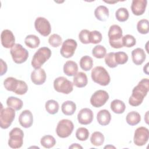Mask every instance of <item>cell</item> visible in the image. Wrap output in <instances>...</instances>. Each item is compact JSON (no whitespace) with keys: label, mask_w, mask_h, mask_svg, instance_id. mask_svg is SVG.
Here are the masks:
<instances>
[{"label":"cell","mask_w":149,"mask_h":149,"mask_svg":"<svg viewBox=\"0 0 149 149\" xmlns=\"http://www.w3.org/2000/svg\"><path fill=\"white\" fill-rule=\"evenodd\" d=\"M126 122L130 126L137 125L141 120V116L139 113L136 111H131L129 112L126 117Z\"/></svg>","instance_id":"28"},{"label":"cell","mask_w":149,"mask_h":149,"mask_svg":"<svg viewBox=\"0 0 149 149\" xmlns=\"http://www.w3.org/2000/svg\"><path fill=\"white\" fill-rule=\"evenodd\" d=\"M15 117V110L12 108H1L0 112V126L2 129H8Z\"/></svg>","instance_id":"9"},{"label":"cell","mask_w":149,"mask_h":149,"mask_svg":"<svg viewBox=\"0 0 149 149\" xmlns=\"http://www.w3.org/2000/svg\"><path fill=\"white\" fill-rule=\"evenodd\" d=\"M91 76L94 82L102 86L108 85L111 81L108 72L104 67L101 66H95L93 69Z\"/></svg>","instance_id":"4"},{"label":"cell","mask_w":149,"mask_h":149,"mask_svg":"<svg viewBox=\"0 0 149 149\" xmlns=\"http://www.w3.org/2000/svg\"><path fill=\"white\" fill-rule=\"evenodd\" d=\"M20 80H17L13 77H9L5 79L3 85L6 90L16 93L20 86Z\"/></svg>","instance_id":"20"},{"label":"cell","mask_w":149,"mask_h":149,"mask_svg":"<svg viewBox=\"0 0 149 149\" xmlns=\"http://www.w3.org/2000/svg\"><path fill=\"white\" fill-rule=\"evenodd\" d=\"M89 136V132L85 127H79L76 132V137L80 141H85L87 140Z\"/></svg>","instance_id":"37"},{"label":"cell","mask_w":149,"mask_h":149,"mask_svg":"<svg viewBox=\"0 0 149 149\" xmlns=\"http://www.w3.org/2000/svg\"><path fill=\"white\" fill-rule=\"evenodd\" d=\"M105 62L108 67L114 68L118 66L115 60V52H111L106 54L105 56Z\"/></svg>","instance_id":"41"},{"label":"cell","mask_w":149,"mask_h":149,"mask_svg":"<svg viewBox=\"0 0 149 149\" xmlns=\"http://www.w3.org/2000/svg\"><path fill=\"white\" fill-rule=\"evenodd\" d=\"M115 148V147L114 146H106L105 147H104V148Z\"/></svg>","instance_id":"47"},{"label":"cell","mask_w":149,"mask_h":149,"mask_svg":"<svg viewBox=\"0 0 149 149\" xmlns=\"http://www.w3.org/2000/svg\"><path fill=\"white\" fill-rule=\"evenodd\" d=\"M148 90L149 80L147 78L143 79L133 88L132 94L129 99V104L133 107L140 105L142 103L144 97L147 95Z\"/></svg>","instance_id":"1"},{"label":"cell","mask_w":149,"mask_h":149,"mask_svg":"<svg viewBox=\"0 0 149 149\" xmlns=\"http://www.w3.org/2000/svg\"><path fill=\"white\" fill-rule=\"evenodd\" d=\"M61 109L65 115H72L76 110V105L72 101H66L62 104Z\"/></svg>","instance_id":"25"},{"label":"cell","mask_w":149,"mask_h":149,"mask_svg":"<svg viewBox=\"0 0 149 149\" xmlns=\"http://www.w3.org/2000/svg\"><path fill=\"white\" fill-rule=\"evenodd\" d=\"M45 107L48 113L51 115H54L58 112L59 107L57 101L54 100H49L46 102Z\"/></svg>","instance_id":"32"},{"label":"cell","mask_w":149,"mask_h":149,"mask_svg":"<svg viewBox=\"0 0 149 149\" xmlns=\"http://www.w3.org/2000/svg\"><path fill=\"white\" fill-rule=\"evenodd\" d=\"M93 55L98 59H101L105 56L107 54L106 48L101 45H98L95 46L92 50Z\"/></svg>","instance_id":"35"},{"label":"cell","mask_w":149,"mask_h":149,"mask_svg":"<svg viewBox=\"0 0 149 149\" xmlns=\"http://www.w3.org/2000/svg\"><path fill=\"white\" fill-rule=\"evenodd\" d=\"M51 54V51L49 48L46 47L40 48L33 56L31 60L32 66L35 69H40L50 58Z\"/></svg>","instance_id":"3"},{"label":"cell","mask_w":149,"mask_h":149,"mask_svg":"<svg viewBox=\"0 0 149 149\" xmlns=\"http://www.w3.org/2000/svg\"><path fill=\"white\" fill-rule=\"evenodd\" d=\"M137 29L139 33L146 34L149 31V22L147 19H141L137 22Z\"/></svg>","instance_id":"36"},{"label":"cell","mask_w":149,"mask_h":149,"mask_svg":"<svg viewBox=\"0 0 149 149\" xmlns=\"http://www.w3.org/2000/svg\"><path fill=\"white\" fill-rule=\"evenodd\" d=\"M1 41L2 46L6 48H11L15 44V37L13 33L8 29H5L2 31Z\"/></svg>","instance_id":"15"},{"label":"cell","mask_w":149,"mask_h":149,"mask_svg":"<svg viewBox=\"0 0 149 149\" xmlns=\"http://www.w3.org/2000/svg\"><path fill=\"white\" fill-rule=\"evenodd\" d=\"M10 53L13 61L17 64L26 62L29 57L27 50L20 44H15L11 48Z\"/></svg>","instance_id":"5"},{"label":"cell","mask_w":149,"mask_h":149,"mask_svg":"<svg viewBox=\"0 0 149 149\" xmlns=\"http://www.w3.org/2000/svg\"><path fill=\"white\" fill-rule=\"evenodd\" d=\"M90 31L87 29L82 30L79 34V38L80 42L84 44H90Z\"/></svg>","instance_id":"43"},{"label":"cell","mask_w":149,"mask_h":149,"mask_svg":"<svg viewBox=\"0 0 149 149\" xmlns=\"http://www.w3.org/2000/svg\"><path fill=\"white\" fill-rule=\"evenodd\" d=\"M34 27L36 31L44 37L48 36L51 32V27L49 21L43 17L36 18Z\"/></svg>","instance_id":"12"},{"label":"cell","mask_w":149,"mask_h":149,"mask_svg":"<svg viewBox=\"0 0 149 149\" xmlns=\"http://www.w3.org/2000/svg\"><path fill=\"white\" fill-rule=\"evenodd\" d=\"M122 44L123 46L130 48L136 45V40L132 35L126 34L122 37Z\"/></svg>","instance_id":"38"},{"label":"cell","mask_w":149,"mask_h":149,"mask_svg":"<svg viewBox=\"0 0 149 149\" xmlns=\"http://www.w3.org/2000/svg\"><path fill=\"white\" fill-rule=\"evenodd\" d=\"M147 4V0H133L131 5L132 13L136 16L142 15L145 12Z\"/></svg>","instance_id":"18"},{"label":"cell","mask_w":149,"mask_h":149,"mask_svg":"<svg viewBox=\"0 0 149 149\" xmlns=\"http://www.w3.org/2000/svg\"><path fill=\"white\" fill-rule=\"evenodd\" d=\"M104 136L100 132H94L90 137V141L95 146H100L104 142Z\"/></svg>","instance_id":"31"},{"label":"cell","mask_w":149,"mask_h":149,"mask_svg":"<svg viewBox=\"0 0 149 149\" xmlns=\"http://www.w3.org/2000/svg\"><path fill=\"white\" fill-rule=\"evenodd\" d=\"M1 76L3 75V74L6 73L7 72V69L8 66L6 65V63L4 62L2 59H1Z\"/></svg>","instance_id":"44"},{"label":"cell","mask_w":149,"mask_h":149,"mask_svg":"<svg viewBox=\"0 0 149 149\" xmlns=\"http://www.w3.org/2000/svg\"><path fill=\"white\" fill-rule=\"evenodd\" d=\"M94 118L93 111L87 108L81 109L77 114V120L79 123L84 125L90 124Z\"/></svg>","instance_id":"14"},{"label":"cell","mask_w":149,"mask_h":149,"mask_svg":"<svg viewBox=\"0 0 149 149\" xmlns=\"http://www.w3.org/2000/svg\"><path fill=\"white\" fill-rule=\"evenodd\" d=\"M94 15L98 20L106 21L109 17V9L105 6L100 5L95 8Z\"/></svg>","instance_id":"23"},{"label":"cell","mask_w":149,"mask_h":149,"mask_svg":"<svg viewBox=\"0 0 149 149\" xmlns=\"http://www.w3.org/2000/svg\"><path fill=\"white\" fill-rule=\"evenodd\" d=\"M108 36L109 44L112 48H120L123 47L122 44V30L119 26L117 24L111 26Z\"/></svg>","instance_id":"2"},{"label":"cell","mask_w":149,"mask_h":149,"mask_svg":"<svg viewBox=\"0 0 149 149\" xmlns=\"http://www.w3.org/2000/svg\"><path fill=\"white\" fill-rule=\"evenodd\" d=\"M6 104L8 107L12 108L15 111L21 109L23 105V102L22 100L15 97H9L6 100Z\"/></svg>","instance_id":"26"},{"label":"cell","mask_w":149,"mask_h":149,"mask_svg":"<svg viewBox=\"0 0 149 149\" xmlns=\"http://www.w3.org/2000/svg\"><path fill=\"white\" fill-rule=\"evenodd\" d=\"M47 75L44 69L42 68L34 69L31 73V81L36 85H41L46 80Z\"/></svg>","instance_id":"17"},{"label":"cell","mask_w":149,"mask_h":149,"mask_svg":"<svg viewBox=\"0 0 149 149\" xmlns=\"http://www.w3.org/2000/svg\"><path fill=\"white\" fill-rule=\"evenodd\" d=\"M69 148H81V149L83 148L82 146H81L80 145H79V144H77V143L72 144L70 146H69Z\"/></svg>","instance_id":"45"},{"label":"cell","mask_w":149,"mask_h":149,"mask_svg":"<svg viewBox=\"0 0 149 149\" xmlns=\"http://www.w3.org/2000/svg\"><path fill=\"white\" fill-rule=\"evenodd\" d=\"M54 88L58 93L68 94L73 90V84L63 76L56 78L54 81Z\"/></svg>","instance_id":"6"},{"label":"cell","mask_w":149,"mask_h":149,"mask_svg":"<svg viewBox=\"0 0 149 149\" xmlns=\"http://www.w3.org/2000/svg\"><path fill=\"white\" fill-rule=\"evenodd\" d=\"M79 63L81 69L84 71H88L93 68V60L91 57L88 55H85L81 58Z\"/></svg>","instance_id":"30"},{"label":"cell","mask_w":149,"mask_h":149,"mask_svg":"<svg viewBox=\"0 0 149 149\" xmlns=\"http://www.w3.org/2000/svg\"><path fill=\"white\" fill-rule=\"evenodd\" d=\"M149 139V131L146 127L141 126L137 128L134 132L133 142L137 146L145 145Z\"/></svg>","instance_id":"11"},{"label":"cell","mask_w":149,"mask_h":149,"mask_svg":"<svg viewBox=\"0 0 149 149\" xmlns=\"http://www.w3.org/2000/svg\"><path fill=\"white\" fill-rule=\"evenodd\" d=\"M74 125L69 119H62L58 123L56 133L58 137L61 138H66L73 132Z\"/></svg>","instance_id":"8"},{"label":"cell","mask_w":149,"mask_h":149,"mask_svg":"<svg viewBox=\"0 0 149 149\" xmlns=\"http://www.w3.org/2000/svg\"><path fill=\"white\" fill-rule=\"evenodd\" d=\"M132 58L133 62L136 65H141L146 58V55L143 49L137 48L132 52Z\"/></svg>","instance_id":"19"},{"label":"cell","mask_w":149,"mask_h":149,"mask_svg":"<svg viewBox=\"0 0 149 149\" xmlns=\"http://www.w3.org/2000/svg\"><path fill=\"white\" fill-rule=\"evenodd\" d=\"M110 107L111 110L115 113L120 114L125 112L126 105L125 103L120 100H114L111 102Z\"/></svg>","instance_id":"27"},{"label":"cell","mask_w":149,"mask_h":149,"mask_svg":"<svg viewBox=\"0 0 149 149\" xmlns=\"http://www.w3.org/2000/svg\"><path fill=\"white\" fill-rule=\"evenodd\" d=\"M77 64L73 61H68L63 65V72L68 76H74L77 73Z\"/></svg>","instance_id":"24"},{"label":"cell","mask_w":149,"mask_h":149,"mask_svg":"<svg viewBox=\"0 0 149 149\" xmlns=\"http://www.w3.org/2000/svg\"><path fill=\"white\" fill-rule=\"evenodd\" d=\"M115 60L118 65H123L128 61V56L125 52H115Z\"/></svg>","instance_id":"39"},{"label":"cell","mask_w":149,"mask_h":149,"mask_svg":"<svg viewBox=\"0 0 149 149\" xmlns=\"http://www.w3.org/2000/svg\"><path fill=\"white\" fill-rule=\"evenodd\" d=\"M102 37L101 33L97 31V30H94L92 31H90V42L91 44H98L100 43L102 40Z\"/></svg>","instance_id":"42"},{"label":"cell","mask_w":149,"mask_h":149,"mask_svg":"<svg viewBox=\"0 0 149 149\" xmlns=\"http://www.w3.org/2000/svg\"><path fill=\"white\" fill-rule=\"evenodd\" d=\"M97 119L100 125L102 126L108 125L111 120V113L107 109L100 110L97 114Z\"/></svg>","instance_id":"22"},{"label":"cell","mask_w":149,"mask_h":149,"mask_svg":"<svg viewBox=\"0 0 149 149\" xmlns=\"http://www.w3.org/2000/svg\"><path fill=\"white\" fill-rule=\"evenodd\" d=\"M77 46V42L71 38L67 39L63 42L60 49V53L63 57L69 58L73 56Z\"/></svg>","instance_id":"13"},{"label":"cell","mask_w":149,"mask_h":149,"mask_svg":"<svg viewBox=\"0 0 149 149\" xmlns=\"http://www.w3.org/2000/svg\"><path fill=\"white\" fill-rule=\"evenodd\" d=\"M148 63H147L143 68V72L146 74H148Z\"/></svg>","instance_id":"46"},{"label":"cell","mask_w":149,"mask_h":149,"mask_svg":"<svg viewBox=\"0 0 149 149\" xmlns=\"http://www.w3.org/2000/svg\"><path fill=\"white\" fill-rule=\"evenodd\" d=\"M109 99L108 93L102 90L95 91L90 98V103L92 106L99 108L103 106Z\"/></svg>","instance_id":"10"},{"label":"cell","mask_w":149,"mask_h":149,"mask_svg":"<svg viewBox=\"0 0 149 149\" xmlns=\"http://www.w3.org/2000/svg\"><path fill=\"white\" fill-rule=\"evenodd\" d=\"M41 144L46 148H50L53 147L56 144L55 138L49 134L44 136L40 140Z\"/></svg>","instance_id":"33"},{"label":"cell","mask_w":149,"mask_h":149,"mask_svg":"<svg viewBox=\"0 0 149 149\" xmlns=\"http://www.w3.org/2000/svg\"><path fill=\"white\" fill-rule=\"evenodd\" d=\"M62 40L61 37L57 34H52L48 38V42L53 47H58L62 44Z\"/></svg>","instance_id":"40"},{"label":"cell","mask_w":149,"mask_h":149,"mask_svg":"<svg viewBox=\"0 0 149 149\" xmlns=\"http://www.w3.org/2000/svg\"><path fill=\"white\" fill-rule=\"evenodd\" d=\"M88 83V79L86 73L82 72L77 73L73 77V84L79 88L84 87Z\"/></svg>","instance_id":"21"},{"label":"cell","mask_w":149,"mask_h":149,"mask_svg":"<svg viewBox=\"0 0 149 149\" xmlns=\"http://www.w3.org/2000/svg\"><path fill=\"white\" fill-rule=\"evenodd\" d=\"M20 125L24 128L30 127L33 123V116L31 112L28 109L21 112L19 117Z\"/></svg>","instance_id":"16"},{"label":"cell","mask_w":149,"mask_h":149,"mask_svg":"<svg viewBox=\"0 0 149 149\" xmlns=\"http://www.w3.org/2000/svg\"><path fill=\"white\" fill-rule=\"evenodd\" d=\"M8 145L12 148H20L23 143L24 133L19 127H14L9 132Z\"/></svg>","instance_id":"7"},{"label":"cell","mask_w":149,"mask_h":149,"mask_svg":"<svg viewBox=\"0 0 149 149\" xmlns=\"http://www.w3.org/2000/svg\"><path fill=\"white\" fill-rule=\"evenodd\" d=\"M25 44L30 48H36L40 44V38L36 35L30 34L26 37L24 39Z\"/></svg>","instance_id":"29"},{"label":"cell","mask_w":149,"mask_h":149,"mask_svg":"<svg viewBox=\"0 0 149 149\" xmlns=\"http://www.w3.org/2000/svg\"><path fill=\"white\" fill-rule=\"evenodd\" d=\"M129 16V12L125 8H119L115 12V17L116 19L120 22L126 21L128 19Z\"/></svg>","instance_id":"34"}]
</instances>
